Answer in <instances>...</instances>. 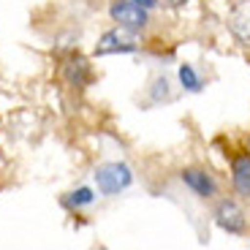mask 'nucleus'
I'll list each match as a JSON object with an SVG mask.
<instances>
[{"label":"nucleus","instance_id":"f257e3e1","mask_svg":"<svg viewBox=\"0 0 250 250\" xmlns=\"http://www.w3.org/2000/svg\"><path fill=\"white\" fill-rule=\"evenodd\" d=\"M109 17H112V22H117V27H125L131 33H142L150 25V11L142 8L139 3H133V0H112Z\"/></svg>","mask_w":250,"mask_h":250},{"label":"nucleus","instance_id":"f03ea898","mask_svg":"<svg viewBox=\"0 0 250 250\" xmlns=\"http://www.w3.org/2000/svg\"><path fill=\"white\" fill-rule=\"evenodd\" d=\"M133 174L131 169L125 166V163L114 161V163H104V166H98V171H95V182H98V190L101 193H120V190H125V188L131 185Z\"/></svg>","mask_w":250,"mask_h":250},{"label":"nucleus","instance_id":"7ed1b4c3","mask_svg":"<svg viewBox=\"0 0 250 250\" xmlns=\"http://www.w3.org/2000/svg\"><path fill=\"white\" fill-rule=\"evenodd\" d=\"M136 49H139L136 33L125 30V27L106 30L95 44V55H128V52H136Z\"/></svg>","mask_w":250,"mask_h":250},{"label":"nucleus","instance_id":"20e7f679","mask_svg":"<svg viewBox=\"0 0 250 250\" xmlns=\"http://www.w3.org/2000/svg\"><path fill=\"white\" fill-rule=\"evenodd\" d=\"M229 30L242 46H250V0H234L229 11Z\"/></svg>","mask_w":250,"mask_h":250},{"label":"nucleus","instance_id":"39448f33","mask_svg":"<svg viewBox=\"0 0 250 250\" xmlns=\"http://www.w3.org/2000/svg\"><path fill=\"white\" fill-rule=\"evenodd\" d=\"M215 220H218V226L226 229L229 234L245 231V212L239 209V204H234V201H220L218 209H215Z\"/></svg>","mask_w":250,"mask_h":250},{"label":"nucleus","instance_id":"423d86ee","mask_svg":"<svg viewBox=\"0 0 250 250\" xmlns=\"http://www.w3.org/2000/svg\"><path fill=\"white\" fill-rule=\"evenodd\" d=\"M180 177L196 196H201V199H212L215 190H218V188H215V180L201 169H182Z\"/></svg>","mask_w":250,"mask_h":250},{"label":"nucleus","instance_id":"0eeeda50","mask_svg":"<svg viewBox=\"0 0 250 250\" xmlns=\"http://www.w3.org/2000/svg\"><path fill=\"white\" fill-rule=\"evenodd\" d=\"M231 182L237 193L250 199V152H237L231 158Z\"/></svg>","mask_w":250,"mask_h":250},{"label":"nucleus","instance_id":"6e6552de","mask_svg":"<svg viewBox=\"0 0 250 250\" xmlns=\"http://www.w3.org/2000/svg\"><path fill=\"white\" fill-rule=\"evenodd\" d=\"M65 79L74 84V87H84L90 82V65L82 57H71L68 62H65Z\"/></svg>","mask_w":250,"mask_h":250},{"label":"nucleus","instance_id":"1a4fd4ad","mask_svg":"<svg viewBox=\"0 0 250 250\" xmlns=\"http://www.w3.org/2000/svg\"><path fill=\"white\" fill-rule=\"evenodd\" d=\"M177 76H180V84L188 90V93H199L201 90V76L196 74V68L190 62H182L180 68H177Z\"/></svg>","mask_w":250,"mask_h":250},{"label":"nucleus","instance_id":"9d476101","mask_svg":"<svg viewBox=\"0 0 250 250\" xmlns=\"http://www.w3.org/2000/svg\"><path fill=\"white\" fill-rule=\"evenodd\" d=\"M90 201H93V190H90V188H79V190H74V193L68 196L65 204L68 207H82V204H90Z\"/></svg>","mask_w":250,"mask_h":250},{"label":"nucleus","instance_id":"9b49d317","mask_svg":"<svg viewBox=\"0 0 250 250\" xmlns=\"http://www.w3.org/2000/svg\"><path fill=\"white\" fill-rule=\"evenodd\" d=\"M163 6L166 8H182V6H188V0H163Z\"/></svg>","mask_w":250,"mask_h":250},{"label":"nucleus","instance_id":"f8f14e48","mask_svg":"<svg viewBox=\"0 0 250 250\" xmlns=\"http://www.w3.org/2000/svg\"><path fill=\"white\" fill-rule=\"evenodd\" d=\"M133 3H139V6L147 8V11H152V8L158 6V0H133Z\"/></svg>","mask_w":250,"mask_h":250}]
</instances>
